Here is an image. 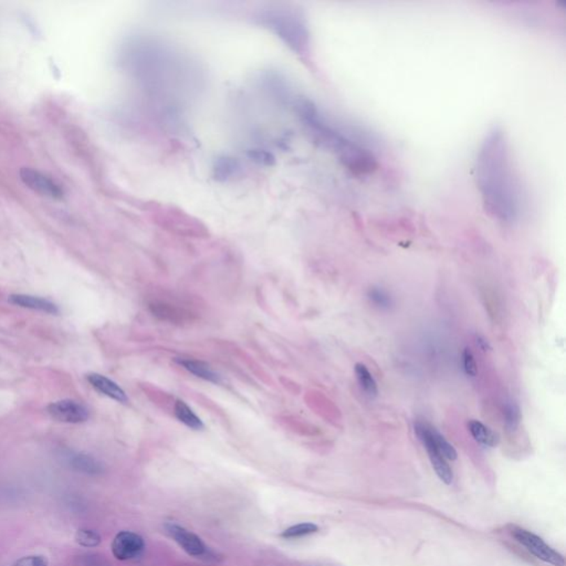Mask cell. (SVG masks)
<instances>
[{"mask_svg": "<svg viewBox=\"0 0 566 566\" xmlns=\"http://www.w3.org/2000/svg\"><path fill=\"white\" fill-rule=\"evenodd\" d=\"M475 181L486 214L505 224L520 220L526 196L505 130L494 126L481 142L475 160Z\"/></svg>", "mask_w": 566, "mask_h": 566, "instance_id": "6da1fadb", "label": "cell"}, {"mask_svg": "<svg viewBox=\"0 0 566 566\" xmlns=\"http://www.w3.org/2000/svg\"><path fill=\"white\" fill-rule=\"evenodd\" d=\"M301 114L319 143L333 153L349 171L365 175L376 169L374 143L369 134L335 123L307 102L302 103Z\"/></svg>", "mask_w": 566, "mask_h": 566, "instance_id": "7a4b0ae2", "label": "cell"}, {"mask_svg": "<svg viewBox=\"0 0 566 566\" xmlns=\"http://www.w3.org/2000/svg\"><path fill=\"white\" fill-rule=\"evenodd\" d=\"M265 22L277 31L281 38L300 54H305L309 46V32L303 19L297 15L275 13L265 17Z\"/></svg>", "mask_w": 566, "mask_h": 566, "instance_id": "3957f363", "label": "cell"}, {"mask_svg": "<svg viewBox=\"0 0 566 566\" xmlns=\"http://www.w3.org/2000/svg\"><path fill=\"white\" fill-rule=\"evenodd\" d=\"M510 535L517 542L520 543L532 556L541 561L553 566H565V560L561 553L551 548L544 540L535 535L529 530L522 529L520 526H511Z\"/></svg>", "mask_w": 566, "mask_h": 566, "instance_id": "277c9868", "label": "cell"}, {"mask_svg": "<svg viewBox=\"0 0 566 566\" xmlns=\"http://www.w3.org/2000/svg\"><path fill=\"white\" fill-rule=\"evenodd\" d=\"M414 429L415 434L427 452L436 475H438V478L443 481V484H452V480H454V473H452V468L448 465L446 458L441 454L434 443L433 434H431L433 427L424 422H415Z\"/></svg>", "mask_w": 566, "mask_h": 566, "instance_id": "5b68a950", "label": "cell"}, {"mask_svg": "<svg viewBox=\"0 0 566 566\" xmlns=\"http://www.w3.org/2000/svg\"><path fill=\"white\" fill-rule=\"evenodd\" d=\"M47 411L54 420L68 424H81L89 420V409L72 399L54 401L47 407Z\"/></svg>", "mask_w": 566, "mask_h": 566, "instance_id": "8992f818", "label": "cell"}, {"mask_svg": "<svg viewBox=\"0 0 566 566\" xmlns=\"http://www.w3.org/2000/svg\"><path fill=\"white\" fill-rule=\"evenodd\" d=\"M20 178L30 190L39 192L41 195L48 196L54 199H62L64 196L63 190L59 185L49 178L45 174L29 167L20 169Z\"/></svg>", "mask_w": 566, "mask_h": 566, "instance_id": "52a82bcc", "label": "cell"}, {"mask_svg": "<svg viewBox=\"0 0 566 566\" xmlns=\"http://www.w3.org/2000/svg\"><path fill=\"white\" fill-rule=\"evenodd\" d=\"M165 531L188 556L201 558L207 552V548L201 537L176 523L165 524Z\"/></svg>", "mask_w": 566, "mask_h": 566, "instance_id": "ba28073f", "label": "cell"}, {"mask_svg": "<svg viewBox=\"0 0 566 566\" xmlns=\"http://www.w3.org/2000/svg\"><path fill=\"white\" fill-rule=\"evenodd\" d=\"M144 550V541L137 533L122 531L116 535L112 542V553L120 561H128L141 556Z\"/></svg>", "mask_w": 566, "mask_h": 566, "instance_id": "9c48e42d", "label": "cell"}, {"mask_svg": "<svg viewBox=\"0 0 566 566\" xmlns=\"http://www.w3.org/2000/svg\"><path fill=\"white\" fill-rule=\"evenodd\" d=\"M63 459L71 469L84 475H99L105 473L103 464L90 454L68 450L63 454Z\"/></svg>", "mask_w": 566, "mask_h": 566, "instance_id": "30bf717a", "label": "cell"}, {"mask_svg": "<svg viewBox=\"0 0 566 566\" xmlns=\"http://www.w3.org/2000/svg\"><path fill=\"white\" fill-rule=\"evenodd\" d=\"M150 310L156 318L169 321L171 323H185L192 320V312L171 302H151Z\"/></svg>", "mask_w": 566, "mask_h": 566, "instance_id": "8fae6325", "label": "cell"}, {"mask_svg": "<svg viewBox=\"0 0 566 566\" xmlns=\"http://www.w3.org/2000/svg\"><path fill=\"white\" fill-rule=\"evenodd\" d=\"M86 379L92 385V388L103 395L112 398L118 403H128V398L125 392L116 383L113 382L112 379L98 373H90L86 375Z\"/></svg>", "mask_w": 566, "mask_h": 566, "instance_id": "7c38bea8", "label": "cell"}, {"mask_svg": "<svg viewBox=\"0 0 566 566\" xmlns=\"http://www.w3.org/2000/svg\"><path fill=\"white\" fill-rule=\"evenodd\" d=\"M9 303L16 305V307L29 309V310L40 311V312L49 313V314H56L59 313V307L54 305V302L43 298L33 297L29 294H11L8 298Z\"/></svg>", "mask_w": 566, "mask_h": 566, "instance_id": "4fadbf2b", "label": "cell"}, {"mask_svg": "<svg viewBox=\"0 0 566 566\" xmlns=\"http://www.w3.org/2000/svg\"><path fill=\"white\" fill-rule=\"evenodd\" d=\"M175 362L178 365L183 366L186 371L190 372V374L195 375L198 378L214 383V384H220L222 382L220 374H217L216 372L211 369V366L205 363V362L198 361V360H194V358H176Z\"/></svg>", "mask_w": 566, "mask_h": 566, "instance_id": "5bb4252c", "label": "cell"}, {"mask_svg": "<svg viewBox=\"0 0 566 566\" xmlns=\"http://www.w3.org/2000/svg\"><path fill=\"white\" fill-rule=\"evenodd\" d=\"M468 428L471 436L477 443L482 446L496 447L500 441L499 435L494 433V430L487 427L486 424L479 422V420H471L468 422Z\"/></svg>", "mask_w": 566, "mask_h": 566, "instance_id": "9a60e30c", "label": "cell"}, {"mask_svg": "<svg viewBox=\"0 0 566 566\" xmlns=\"http://www.w3.org/2000/svg\"><path fill=\"white\" fill-rule=\"evenodd\" d=\"M175 416L179 422H183L185 426L192 430H201L204 429V422H201V418L192 411V409L188 406V404L184 401H176L175 403Z\"/></svg>", "mask_w": 566, "mask_h": 566, "instance_id": "2e32d148", "label": "cell"}, {"mask_svg": "<svg viewBox=\"0 0 566 566\" xmlns=\"http://www.w3.org/2000/svg\"><path fill=\"white\" fill-rule=\"evenodd\" d=\"M355 374L358 384L361 386L362 390L365 392L366 395L372 398L376 397L377 394H378V388H377L374 377L371 374V372L366 367V365H364L363 363L356 364Z\"/></svg>", "mask_w": 566, "mask_h": 566, "instance_id": "e0dca14e", "label": "cell"}, {"mask_svg": "<svg viewBox=\"0 0 566 566\" xmlns=\"http://www.w3.org/2000/svg\"><path fill=\"white\" fill-rule=\"evenodd\" d=\"M319 531V526L314 523H300L284 530L281 533L280 537L283 539H299V537H307L313 535Z\"/></svg>", "mask_w": 566, "mask_h": 566, "instance_id": "ac0fdd59", "label": "cell"}, {"mask_svg": "<svg viewBox=\"0 0 566 566\" xmlns=\"http://www.w3.org/2000/svg\"><path fill=\"white\" fill-rule=\"evenodd\" d=\"M75 541L84 548H95L101 543L102 537L93 530L80 529L75 533Z\"/></svg>", "mask_w": 566, "mask_h": 566, "instance_id": "d6986e66", "label": "cell"}, {"mask_svg": "<svg viewBox=\"0 0 566 566\" xmlns=\"http://www.w3.org/2000/svg\"><path fill=\"white\" fill-rule=\"evenodd\" d=\"M431 434H433L434 443H435L436 447H437V449L441 452V454H443L447 460H452H452H456V449H454V447L445 439V437H443L441 433H438L434 427L433 429H431Z\"/></svg>", "mask_w": 566, "mask_h": 566, "instance_id": "ffe728a7", "label": "cell"}, {"mask_svg": "<svg viewBox=\"0 0 566 566\" xmlns=\"http://www.w3.org/2000/svg\"><path fill=\"white\" fill-rule=\"evenodd\" d=\"M369 299L381 310H388L393 305V300L390 294L382 288H372L369 291Z\"/></svg>", "mask_w": 566, "mask_h": 566, "instance_id": "44dd1931", "label": "cell"}, {"mask_svg": "<svg viewBox=\"0 0 566 566\" xmlns=\"http://www.w3.org/2000/svg\"><path fill=\"white\" fill-rule=\"evenodd\" d=\"M503 417H505V427L507 430H516L518 428L521 420V413L516 404L507 403L503 409Z\"/></svg>", "mask_w": 566, "mask_h": 566, "instance_id": "7402d4cb", "label": "cell"}, {"mask_svg": "<svg viewBox=\"0 0 566 566\" xmlns=\"http://www.w3.org/2000/svg\"><path fill=\"white\" fill-rule=\"evenodd\" d=\"M14 566H49V562L46 556H28L19 558Z\"/></svg>", "mask_w": 566, "mask_h": 566, "instance_id": "603a6c76", "label": "cell"}, {"mask_svg": "<svg viewBox=\"0 0 566 566\" xmlns=\"http://www.w3.org/2000/svg\"><path fill=\"white\" fill-rule=\"evenodd\" d=\"M462 358H464V369H465L466 374L471 377L477 376V373H478L477 364H475L473 353H471L469 349H466V350L464 351Z\"/></svg>", "mask_w": 566, "mask_h": 566, "instance_id": "cb8c5ba5", "label": "cell"}, {"mask_svg": "<svg viewBox=\"0 0 566 566\" xmlns=\"http://www.w3.org/2000/svg\"><path fill=\"white\" fill-rule=\"evenodd\" d=\"M478 343L479 345H480V347L481 349H482V350L484 351L487 350V347H488V343H487L486 341H484V339H478Z\"/></svg>", "mask_w": 566, "mask_h": 566, "instance_id": "d4e9b609", "label": "cell"}]
</instances>
